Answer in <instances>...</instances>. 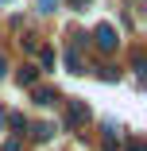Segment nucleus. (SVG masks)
Returning a JSON list of instances; mask_svg holds the SVG:
<instances>
[{
  "label": "nucleus",
  "mask_w": 147,
  "mask_h": 151,
  "mask_svg": "<svg viewBox=\"0 0 147 151\" xmlns=\"http://www.w3.org/2000/svg\"><path fill=\"white\" fill-rule=\"evenodd\" d=\"M93 43H97V50H116V43H120V39H116V27L112 23H97V31H93Z\"/></svg>",
  "instance_id": "nucleus-1"
},
{
  "label": "nucleus",
  "mask_w": 147,
  "mask_h": 151,
  "mask_svg": "<svg viewBox=\"0 0 147 151\" xmlns=\"http://www.w3.org/2000/svg\"><path fill=\"white\" fill-rule=\"evenodd\" d=\"M85 120H89V105L85 101H70L66 105V128H81Z\"/></svg>",
  "instance_id": "nucleus-2"
},
{
  "label": "nucleus",
  "mask_w": 147,
  "mask_h": 151,
  "mask_svg": "<svg viewBox=\"0 0 147 151\" xmlns=\"http://www.w3.org/2000/svg\"><path fill=\"white\" fill-rule=\"evenodd\" d=\"M31 101L47 109V105H54V101H58V93H54V89H47V85H31Z\"/></svg>",
  "instance_id": "nucleus-3"
},
{
  "label": "nucleus",
  "mask_w": 147,
  "mask_h": 151,
  "mask_svg": "<svg viewBox=\"0 0 147 151\" xmlns=\"http://www.w3.org/2000/svg\"><path fill=\"white\" fill-rule=\"evenodd\" d=\"M16 81H19V89H31V85L39 81V70H35V66H19V70H16Z\"/></svg>",
  "instance_id": "nucleus-4"
},
{
  "label": "nucleus",
  "mask_w": 147,
  "mask_h": 151,
  "mask_svg": "<svg viewBox=\"0 0 147 151\" xmlns=\"http://www.w3.org/2000/svg\"><path fill=\"white\" fill-rule=\"evenodd\" d=\"M54 136V124H47V120H39V124H31V139L35 143H47Z\"/></svg>",
  "instance_id": "nucleus-5"
},
{
  "label": "nucleus",
  "mask_w": 147,
  "mask_h": 151,
  "mask_svg": "<svg viewBox=\"0 0 147 151\" xmlns=\"http://www.w3.org/2000/svg\"><path fill=\"white\" fill-rule=\"evenodd\" d=\"M101 147H105V151H116V147H120V136H116L112 124H105V139H101Z\"/></svg>",
  "instance_id": "nucleus-6"
},
{
  "label": "nucleus",
  "mask_w": 147,
  "mask_h": 151,
  "mask_svg": "<svg viewBox=\"0 0 147 151\" xmlns=\"http://www.w3.org/2000/svg\"><path fill=\"white\" fill-rule=\"evenodd\" d=\"M66 70H70V74H81V54H77V47L66 50Z\"/></svg>",
  "instance_id": "nucleus-7"
},
{
  "label": "nucleus",
  "mask_w": 147,
  "mask_h": 151,
  "mask_svg": "<svg viewBox=\"0 0 147 151\" xmlns=\"http://www.w3.org/2000/svg\"><path fill=\"white\" fill-rule=\"evenodd\" d=\"M4 124H12V128H19V132H23V128H27V120H23L19 112H12V116H4Z\"/></svg>",
  "instance_id": "nucleus-8"
},
{
  "label": "nucleus",
  "mask_w": 147,
  "mask_h": 151,
  "mask_svg": "<svg viewBox=\"0 0 147 151\" xmlns=\"http://www.w3.org/2000/svg\"><path fill=\"white\" fill-rule=\"evenodd\" d=\"M35 8H39V12H43V16H50V12H54V8H58V0H35Z\"/></svg>",
  "instance_id": "nucleus-9"
},
{
  "label": "nucleus",
  "mask_w": 147,
  "mask_h": 151,
  "mask_svg": "<svg viewBox=\"0 0 147 151\" xmlns=\"http://www.w3.org/2000/svg\"><path fill=\"white\" fill-rule=\"evenodd\" d=\"M128 151H147V147H143L139 139H132V143H128Z\"/></svg>",
  "instance_id": "nucleus-10"
},
{
  "label": "nucleus",
  "mask_w": 147,
  "mask_h": 151,
  "mask_svg": "<svg viewBox=\"0 0 147 151\" xmlns=\"http://www.w3.org/2000/svg\"><path fill=\"white\" fill-rule=\"evenodd\" d=\"M4 74H8V58L0 54V78H4Z\"/></svg>",
  "instance_id": "nucleus-11"
},
{
  "label": "nucleus",
  "mask_w": 147,
  "mask_h": 151,
  "mask_svg": "<svg viewBox=\"0 0 147 151\" xmlns=\"http://www.w3.org/2000/svg\"><path fill=\"white\" fill-rule=\"evenodd\" d=\"M4 116H8V112H4V109H0V132H4Z\"/></svg>",
  "instance_id": "nucleus-12"
},
{
  "label": "nucleus",
  "mask_w": 147,
  "mask_h": 151,
  "mask_svg": "<svg viewBox=\"0 0 147 151\" xmlns=\"http://www.w3.org/2000/svg\"><path fill=\"white\" fill-rule=\"evenodd\" d=\"M0 4H12V0H0Z\"/></svg>",
  "instance_id": "nucleus-13"
}]
</instances>
